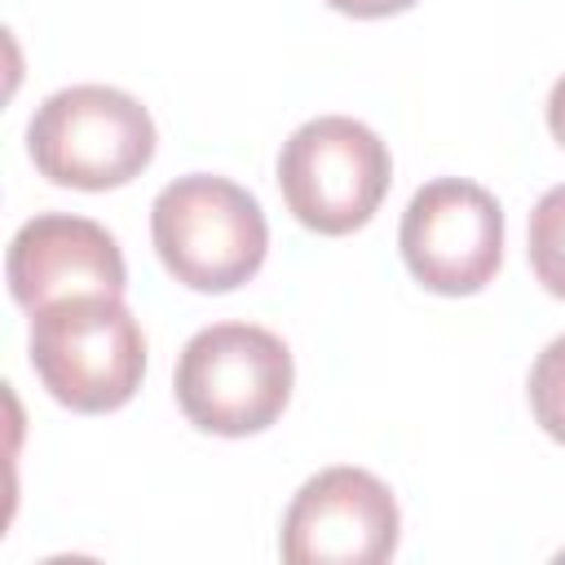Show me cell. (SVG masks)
<instances>
[{"mask_svg":"<svg viewBox=\"0 0 565 565\" xmlns=\"http://www.w3.org/2000/svg\"><path fill=\"white\" fill-rule=\"evenodd\" d=\"M393 490L366 468H322L282 516V561L291 565H380L397 552Z\"/></svg>","mask_w":565,"mask_h":565,"instance_id":"52a82bcc","label":"cell"},{"mask_svg":"<svg viewBox=\"0 0 565 565\" xmlns=\"http://www.w3.org/2000/svg\"><path fill=\"white\" fill-rule=\"evenodd\" d=\"M291 349L252 322H212L194 331L177 358V406L216 437H247L269 428L291 397Z\"/></svg>","mask_w":565,"mask_h":565,"instance_id":"3957f363","label":"cell"},{"mask_svg":"<svg viewBox=\"0 0 565 565\" xmlns=\"http://www.w3.org/2000/svg\"><path fill=\"white\" fill-rule=\"evenodd\" d=\"M26 150L53 185L115 190L154 159V119L110 84H71L44 97L26 124Z\"/></svg>","mask_w":565,"mask_h":565,"instance_id":"277c9868","label":"cell"},{"mask_svg":"<svg viewBox=\"0 0 565 565\" xmlns=\"http://www.w3.org/2000/svg\"><path fill=\"white\" fill-rule=\"evenodd\" d=\"M530 411L539 428L565 446V335H556L530 366Z\"/></svg>","mask_w":565,"mask_h":565,"instance_id":"30bf717a","label":"cell"},{"mask_svg":"<svg viewBox=\"0 0 565 565\" xmlns=\"http://www.w3.org/2000/svg\"><path fill=\"white\" fill-rule=\"evenodd\" d=\"M150 238L163 269L190 291H234L260 265L269 225L260 203L230 177L190 172L159 190Z\"/></svg>","mask_w":565,"mask_h":565,"instance_id":"7a4b0ae2","label":"cell"},{"mask_svg":"<svg viewBox=\"0 0 565 565\" xmlns=\"http://www.w3.org/2000/svg\"><path fill=\"white\" fill-rule=\"evenodd\" d=\"M4 274L13 300L26 313H40L44 305L66 296H124L128 287V269L110 230L66 212L31 216L9 243Z\"/></svg>","mask_w":565,"mask_h":565,"instance_id":"ba28073f","label":"cell"},{"mask_svg":"<svg viewBox=\"0 0 565 565\" xmlns=\"http://www.w3.org/2000/svg\"><path fill=\"white\" fill-rule=\"evenodd\" d=\"M525 252H530L534 278H539L552 296L565 300V185H552V190L534 203Z\"/></svg>","mask_w":565,"mask_h":565,"instance_id":"9c48e42d","label":"cell"},{"mask_svg":"<svg viewBox=\"0 0 565 565\" xmlns=\"http://www.w3.org/2000/svg\"><path fill=\"white\" fill-rule=\"evenodd\" d=\"M397 243L415 282L437 296H472L499 274L503 207L477 181L437 177L411 194Z\"/></svg>","mask_w":565,"mask_h":565,"instance_id":"8992f818","label":"cell"},{"mask_svg":"<svg viewBox=\"0 0 565 565\" xmlns=\"http://www.w3.org/2000/svg\"><path fill=\"white\" fill-rule=\"evenodd\" d=\"M393 181L388 146L349 115L300 124L278 154V190L287 212L313 234H353L384 203Z\"/></svg>","mask_w":565,"mask_h":565,"instance_id":"5b68a950","label":"cell"},{"mask_svg":"<svg viewBox=\"0 0 565 565\" xmlns=\"http://www.w3.org/2000/svg\"><path fill=\"white\" fill-rule=\"evenodd\" d=\"M31 366L62 406L119 411L141 388L146 335L119 296H66L31 313Z\"/></svg>","mask_w":565,"mask_h":565,"instance_id":"6da1fadb","label":"cell"},{"mask_svg":"<svg viewBox=\"0 0 565 565\" xmlns=\"http://www.w3.org/2000/svg\"><path fill=\"white\" fill-rule=\"evenodd\" d=\"M331 9L349 13V18H388V13H402L411 9L415 0H327Z\"/></svg>","mask_w":565,"mask_h":565,"instance_id":"8fae6325","label":"cell"},{"mask_svg":"<svg viewBox=\"0 0 565 565\" xmlns=\"http://www.w3.org/2000/svg\"><path fill=\"white\" fill-rule=\"evenodd\" d=\"M547 128H552V137L565 146V75L552 84V97H547Z\"/></svg>","mask_w":565,"mask_h":565,"instance_id":"7c38bea8","label":"cell"}]
</instances>
